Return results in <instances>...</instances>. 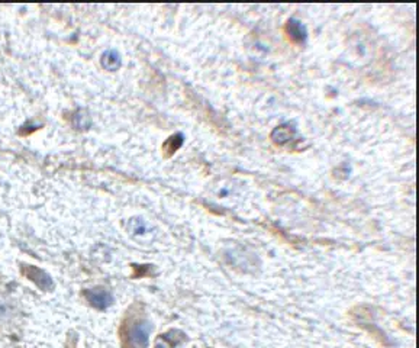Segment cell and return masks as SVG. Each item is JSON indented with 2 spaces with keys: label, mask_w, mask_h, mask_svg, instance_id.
<instances>
[{
  "label": "cell",
  "mask_w": 419,
  "mask_h": 348,
  "mask_svg": "<svg viewBox=\"0 0 419 348\" xmlns=\"http://www.w3.org/2000/svg\"><path fill=\"white\" fill-rule=\"evenodd\" d=\"M151 323L145 319L134 322L128 328V345L131 348H145L150 341Z\"/></svg>",
  "instance_id": "cell-1"
},
{
  "label": "cell",
  "mask_w": 419,
  "mask_h": 348,
  "mask_svg": "<svg viewBox=\"0 0 419 348\" xmlns=\"http://www.w3.org/2000/svg\"><path fill=\"white\" fill-rule=\"evenodd\" d=\"M84 296L87 299L91 306H95L96 309H106L110 305L113 304V296L112 293L106 290V289H102V287H96V289H87L84 292Z\"/></svg>",
  "instance_id": "cell-2"
},
{
  "label": "cell",
  "mask_w": 419,
  "mask_h": 348,
  "mask_svg": "<svg viewBox=\"0 0 419 348\" xmlns=\"http://www.w3.org/2000/svg\"><path fill=\"white\" fill-rule=\"evenodd\" d=\"M22 273H24L31 282H34L41 290H44V292L51 290L54 287V282L53 279H51V276H50L48 273H45L44 270H41V268L34 267V266H24Z\"/></svg>",
  "instance_id": "cell-3"
},
{
  "label": "cell",
  "mask_w": 419,
  "mask_h": 348,
  "mask_svg": "<svg viewBox=\"0 0 419 348\" xmlns=\"http://www.w3.org/2000/svg\"><path fill=\"white\" fill-rule=\"evenodd\" d=\"M286 31H287V34H289L290 39H292L293 42L300 44V42H305V41H306V28L304 27L302 22H299V20H296V19H290V20L287 22Z\"/></svg>",
  "instance_id": "cell-4"
},
{
  "label": "cell",
  "mask_w": 419,
  "mask_h": 348,
  "mask_svg": "<svg viewBox=\"0 0 419 348\" xmlns=\"http://www.w3.org/2000/svg\"><path fill=\"white\" fill-rule=\"evenodd\" d=\"M102 65L109 70V72H115L121 67V55L116 50H107L102 55Z\"/></svg>",
  "instance_id": "cell-5"
},
{
  "label": "cell",
  "mask_w": 419,
  "mask_h": 348,
  "mask_svg": "<svg viewBox=\"0 0 419 348\" xmlns=\"http://www.w3.org/2000/svg\"><path fill=\"white\" fill-rule=\"evenodd\" d=\"M293 134H294L293 128H290L289 125H282V126H278V128H276V129L273 131V134H271V138L274 140V143H276V144H280V145H283V144L289 143V141L292 140Z\"/></svg>",
  "instance_id": "cell-6"
},
{
  "label": "cell",
  "mask_w": 419,
  "mask_h": 348,
  "mask_svg": "<svg viewBox=\"0 0 419 348\" xmlns=\"http://www.w3.org/2000/svg\"><path fill=\"white\" fill-rule=\"evenodd\" d=\"M181 145H183V135H173V136H170L169 140L166 141V144H164V151H167V155H170V154H173L176 150H178Z\"/></svg>",
  "instance_id": "cell-7"
},
{
  "label": "cell",
  "mask_w": 419,
  "mask_h": 348,
  "mask_svg": "<svg viewBox=\"0 0 419 348\" xmlns=\"http://www.w3.org/2000/svg\"><path fill=\"white\" fill-rule=\"evenodd\" d=\"M73 124H74L76 128H79V129H86L91 124V119H90L89 113L86 110H79L74 115V118H73Z\"/></svg>",
  "instance_id": "cell-8"
},
{
  "label": "cell",
  "mask_w": 419,
  "mask_h": 348,
  "mask_svg": "<svg viewBox=\"0 0 419 348\" xmlns=\"http://www.w3.org/2000/svg\"><path fill=\"white\" fill-rule=\"evenodd\" d=\"M128 228H129L131 234L139 235V234H144V232L147 231V223L144 222L143 219H139V218H134V219L129 221Z\"/></svg>",
  "instance_id": "cell-9"
}]
</instances>
